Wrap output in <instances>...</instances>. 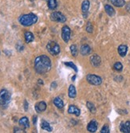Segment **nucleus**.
Segmentation results:
<instances>
[{"label":"nucleus","instance_id":"obj_8","mask_svg":"<svg viewBox=\"0 0 130 133\" xmlns=\"http://www.w3.org/2000/svg\"><path fill=\"white\" fill-rule=\"evenodd\" d=\"M90 63L94 67H98V66H100V65L101 63V59L97 54L93 55L90 57Z\"/></svg>","mask_w":130,"mask_h":133},{"label":"nucleus","instance_id":"obj_31","mask_svg":"<svg viewBox=\"0 0 130 133\" xmlns=\"http://www.w3.org/2000/svg\"><path fill=\"white\" fill-rule=\"evenodd\" d=\"M126 10H127V11H128L130 13V2L126 5Z\"/></svg>","mask_w":130,"mask_h":133},{"label":"nucleus","instance_id":"obj_28","mask_svg":"<svg viewBox=\"0 0 130 133\" xmlns=\"http://www.w3.org/2000/svg\"><path fill=\"white\" fill-rule=\"evenodd\" d=\"M101 133H109V128L107 124H105L101 130Z\"/></svg>","mask_w":130,"mask_h":133},{"label":"nucleus","instance_id":"obj_14","mask_svg":"<svg viewBox=\"0 0 130 133\" xmlns=\"http://www.w3.org/2000/svg\"><path fill=\"white\" fill-rule=\"evenodd\" d=\"M81 55H83V56H86L87 54H89L90 52H91V48L89 45H81Z\"/></svg>","mask_w":130,"mask_h":133},{"label":"nucleus","instance_id":"obj_24","mask_svg":"<svg viewBox=\"0 0 130 133\" xmlns=\"http://www.w3.org/2000/svg\"><path fill=\"white\" fill-rule=\"evenodd\" d=\"M86 106L89 108V110L91 112V113H95L96 112L97 110H96V108H95V106H94L93 104H92L91 102H87Z\"/></svg>","mask_w":130,"mask_h":133},{"label":"nucleus","instance_id":"obj_19","mask_svg":"<svg viewBox=\"0 0 130 133\" xmlns=\"http://www.w3.org/2000/svg\"><path fill=\"white\" fill-rule=\"evenodd\" d=\"M41 128L43 129V130H46L47 131H52V128L50 126V124L48 123V122H46V120H42V122H41Z\"/></svg>","mask_w":130,"mask_h":133},{"label":"nucleus","instance_id":"obj_27","mask_svg":"<svg viewBox=\"0 0 130 133\" xmlns=\"http://www.w3.org/2000/svg\"><path fill=\"white\" fill-rule=\"evenodd\" d=\"M113 68H114L115 70H116L118 72H121L123 69V65H122V64L121 62H116V63L114 64Z\"/></svg>","mask_w":130,"mask_h":133},{"label":"nucleus","instance_id":"obj_2","mask_svg":"<svg viewBox=\"0 0 130 133\" xmlns=\"http://www.w3.org/2000/svg\"><path fill=\"white\" fill-rule=\"evenodd\" d=\"M18 21L22 26H32L33 24L37 22L38 17L34 14L30 13V14H27V15H23L20 16Z\"/></svg>","mask_w":130,"mask_h":133},{"label":"nucleus","instance_id":"obj_7","mask_svg":"<svg viewBox=\"0 0 130 133\" xmlns=\"http://www.w3.org/2000/svg\"><path fill=\"white\" fill-rule=\"evenodd\" d=\"M70 34H71V30L68 26H64L62 28V38L65 42H68L70 39Z\"/></svg>","mask_w":130,"mask_h":133},{"label":"nucleus","instance_id":"obj_9","mask_svg":"<svg viewBox=\"0 0 130 133\" xmlns=\"http://www.w3.org/2000/svg\"><path fill=\"white\" fill-rule=\"evenodd\" d=\"M98 122L95 119H93L89 123L88 126H87V130L89 132H95L98 130Z\"/></svg>","mask_w":130,"mask_h":133},{"label":"nucleus","instance_id":"obj_5","mask_svg":"<svg viewBox=\"0 0 130 133\" xmlns=\"http://www.w3.org/2000/svg\"><path fill=\"white\" fill-rule=\"evenodd\" d=\"M50 18L54 22H62V23L66 22V16L63 14H62L61 12H58V11L53 12V13L50 15Z\"/></svg>","mask_w":130,"mask_h":133},{"label":"nucleus","instance_id":"obj_22","mask_svg":"<svg viewBox=\"0 0 130 133\" xmlns=\"http://www.w3.org/2000/svg\"><path fill=\"white\" fill-rule=\"evenodd\" d=\"M112 4L116 7H121L125 5V0H110Z\"/></svg>","mask_w":130,"mask_h":133},{"label":"nucleus","instance_id":"obj_1","mask_svg":"<svg viewBox=\"0 0 130 133\" xmlns=\"http://www.w3.org/2000/svg\"><path fill=\"white\" fill-rule=\"evenodd\" d=\"M51 61L46 55H41L34 60V69L38 74H44L51 69Z\"/></svg>","mask_w":130,"mask_h":133},{"label":"nucleus","instance_id":"obj_10","mask_svg":"<svg viewBox=\"0 0 130 133\" xmlns=\"http://www.w3.org/2000/svg\"><path fill=\"white\" fill-rule=\"evenodd\" d=\"M46 109V104L44 101H40L35 105V110L37 112L41 113Z\"/></svg>","mask_w":130,"mask_h":133},{"label":"nucleus","instance_id":"obj_18","mask_svg":"<svg viewBox=\"0 0 130 133\" xmlns=\"http://www.w3.org/2000/svg\"><path fill=\"white\" fill-rule=\"evenodd\" d=\"M24 36H25V41H26L27 43H30V42H33L34 39V34H33L31 32H30V31L25 32Z\"/></svg>","mask_w":130,"mask_h":133},{"label":"nucleus","instance_id":"obj_17","mask_svg":"<svg viewBox=\"0 0 130 133\" xmlns=\"http://www.w3.org/2000/svg\"><path fill=\"white\" fill-rule=\"evenodd\" d=\"M128 51V47L125 45H121L118 47V54H120L121 57H125Z\"/></svg>","mask_w":130,"mask_h":133},{"label":"nucleus","instance_id":"obj_20","mask_svg":"<svg viewBox=\"0 0 130 133\" xmlns=\"http://www.w3.org/2000/svg\"><path fill=\"white\" fill-rule=\"evenodd\" d=\"M53 102H54V104L58 108H62L64 107V103L60 97H55Z\"/></svg>","mask_w":130,"mask_h":133},{"label":"nucleus","instance_id":"obj_29","mask_svg":"<svg viewBox=\"0 0 130 133\" xmlns=\"http://www.w3.org/2000/svg\"><path fill=\"white\" fill-rule=\"evenodd\" d=\"M93 27L92 26V23L90 22H89L86 25V31L89 32V33H92L93 32Z\"/></svg>","mask_w":130,"mask_h":133},{"label":"nucleus","instance_id":"obj_30","mask_svg":"<svg viewBox=\"0 0 130 133\" xmlns=\"http://www.w3.org/2000/svg\"><path fill=\"white\" fill-rule=\"evenodd\" d=\"M14 132H26V131L24 130H21V129H18V128H15Z\"/></svg>","mask_w":130,"mask_h":133},{"label":"nucleus","instance_id":"obj_15","mask_svg":"<svg viewBox=\"0 0 130 133\" xmlns=\"http://www.w3.org/2000/svg\"><path fill=\"white\" fill-rule=\"evenodd\" d=\"M69 96L70 98H75L77 96V91H76V88L74 84H70L69 87Z\"/></svg>","mask_w":130,"mask_h":133},{"label":"nucleus","instance_id":"obj_12","mask_svg":"<svg viewBox=\"0 0 130 133\" xmlns=\"http://www.w3.org/2000/svg\"><path fill=\"white\" fill-rule=\"evenodd\" d=\"M120 130L124 133H130V121L121 123L120 126Z\"/></svg>","mask_w":130,"mask_h":133},{"label":"nucleus","instance_id":"obj_25","mask_svg":"<svg viewBox=\"0 0 130 133\" xmlns=\"http://www.w3.org/2000/svg\"><path fill=\"white\" fill-rule=\"evenodd\" d=\"M70 51H71V54L74 57H76L78 54L77 46L76 45H72L71 46H70Z\"/></svg>","mask_w":130,"mask_h":133},{"label":"nucleus","instance_id":"obj_32","mask_svg":"<svg viewBox=\"0 0 130 133\" xmlns=\"http://www.w3.org/2000/svg\"><path fill=\"white\" fill-rule=\"evenodd\" d=\"M24 103H25V110H26V111H27V108H28V104H27V101H24Z\"/></svg>","mask_w":130,"mask_h":133},{"label":"nucleus","instance_id":"obj_3","mask_svg":"<svg viewBox=\"0 0 130 133\" xmlns=\"http://www.w3.org/2000/svg\"><path fill=\"white\" fill-rule=\"evenodd\" d=\"M10 93L6 89H2L0 91V107L2 108H7L10 102Z\"/></svg>","mask_w":130,"mask_h":133},{"label":"nucleus","instance_id":"obj_33","mask_svg":"<svg viewBox=\"0 0 130 133\" xmlns=\"http://www.w3.org/2000/svg\"><path fill=\"white\" fill-rule=\"evenodd\" d=\"M36 121H37V117H36V116H34V119H33V123H34V124H35Z\"/></svg>","mask_w":130,"mask_h":133},{"label":"nucleus","instance_id":"obj_11","mask_svg":"<svg viewBox=\"0 0 130 133\" xmlns=\"http://www.w3.org/2000/svg\"><path fill=\"white\" fill-rule=\"evenodd\" d=\"M68 112L69 114H74L77 116H79L81 114V111L79 108L75 105H70L68 108Z\"/></svg>","mask_w":130,"mask_h":133},{"label":"nucleus","instance_id":"obj_16","mask_svg":"<svg viewBox=\"0 0 130 133\" xmlns=\"http://www.w3.org/2000/svg\"><path fill=\"white\" fill-rule=\"evenodd\" d=\"M89 6H90V3H89V0H85V1H83V3H82L81 10H82V13H83L84 15H86L88 12V10L89 9Z\"/></svg>","mask_w":130,"mask_h":133},{"label":"nucleus","instance_id":"obj_13","mask_svg":"<svg viewBox=\"0 0 130 133\" xmlns=\"http://www.w3.org/2000/svg\"><path fill=\"white\" fill-rule=\"evenodd\" d=\"M18 124L21 127H22L23 128H28L30 127V122H29V119L27 117L24 116V117H22L19 121Z\"/></svg>","mask_w":130,"mask_h":133},{"label":"nucleus","instance_id":"obj_6","mask_svg":"<svg viewBox=\"0 0 130 133\" xmlns=\"http://www.w3.org/2000/svg\"><path fill=\"white\" fill-rule=\"evenodd\" d=\"M86 80L89 84H93V85H100V84L102 83L101 77H100L99 76H97V75H94V74L87 75Z\"/></svg>","mask_w":130,"mask_h":133},{"label":"nucleus","instance_id":"obj_4","mask_svg":"<svg viewBox=\"0 0 130 133\" xmlns=\"http://www.w3.org/2000/svg\"><path fill=\"white\" fill-rule=\"evenodd\" d=\"M46 49L48 50V52L53 56L57 55L60 53V50H61L59 45L56 42H54V41H50L48 42V44L46 45Z\"/></svg>","mask_w":130,"mask_h":133},{"label":"nucleus","instance_id":"obj_23","mask_svg":"<svg viewBox=\"0 0 130 133\" xmlns=\"http://www.w3.org/2000/svg\"><path fill=\"white\" fill-rule=\"evenodd\" d=\"M47 5H48L49 9L54 10L57 7V0H48L47 1Z\"/></svg>","mask_w":130,"mask_h":133},{"label":"nucleus","instance_id":"obj_26","mask_svg":"<svg viewBox=\"0 0 130 133\" xmlns=\"http://www.w3.org/2000/svg\"><path fill=\"white\" fill-rule=\"evenodd\" d=\"M65 64V65H66V66H68V67H69V68H71V69H73L75 72H77V66L74 65V62H65L64 63Z\"/></svg>","mask_w":130,"mask_h":133},{"label":"nucleus","instance_id":"obj_21","mask_svg":"<svg viewBox=\"0 0 130 133\" xmlns=\"http://www.w3.org/2000/svg\"><path fill=\"white\" fill-rule=\"evenodd\" d=\"M105 12L107 13V15L110 17H113L115 15V10L113 8V6H111L110 5H105Z\"/></svg>","mask_w":130,"mask_h":133}]
</instances>
